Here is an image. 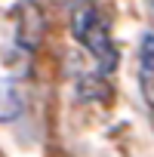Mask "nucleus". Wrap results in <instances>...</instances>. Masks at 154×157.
Wrapping results in <instances>:
<instances>
[{
	"label": "nucleus",
	"instance_id": "f257e3e1",
	"mask_svg": "<svg viewBox=\"0 0 154 157\" xmlns=\"http://www.w3.org/2000/svg\"><path fill=\"white\" fill-rule=\"evenodd\" d=\"M13 19H16V43L25 52H37L43 46V37H46V13H43V6L37 0H22L13 10Z\"/></svg>",
	"mask_w": 154,
	"mask_h": 157
},
{
	"label": "nucleus",
	"instance_id": "f03ea898",
	"mask_svg": "<svg viewBox=\"0 0 154 157\" xmlns=\"http://www.w3.org/2000/svg\"><path fill=\"white\" fill-rule=\"evenodd\" d=\"M80 43L90 49V56L96 59V65L102 68V74L114 71L117 68V49H114V40H111V31H108V22L102 19V13L93 19V25L83 31Z\"/></svg>",
	"mask_w": 154,
	"mask_h": 157
},
{
	"label": "nucleus",
	"instance_id": "7ed1b4c3",
	"mask_svg": "<svg viewBox=\"0 0 154 157\" xmlns=\"http://www.w3.org/2000/svg\"><path fill=\"white\" fill-rule=\"evenodd\" d=\"M139 86L148 108L154 111V34H145L139 46Z\"/></svg>",
	"mask_w": 154,
	"mask_h": 157
},
{
	"label": "nucleus",
	"instance_id": "20e7f679",
	"mask_svg": "<svg viewBox=\"0 0 154 157\" xmlns=\"http://www.w3.org/2000/svg\"><path fill=\"white\" fill-rule=\"evenodd\" d=\"M114 90L102 74H80L77 80V99L80 102H111Z\"/></svg>",
	"mask_w": 154,
	"mask_h": 157
},
{
	"label": "nucleus",
	"instance_id": "39448f33",
	"mask_svg": "<svg viewBox=\"0 0 154 157\" xmlns=\"http://www.w3.org/2000/svg\"><path fill=\"white\" fill-rule=\"evenodd\" d=\"M22 114V96L16 90L13 80H0V123L3 120H16Z\"/></svg>",
	"mask_w": 154,
	"mask_h": 157
},
{
	"label": "nucleus",
	"instance_id": "423d86ee",
	"mask_svg": "<svg viewBox=\"0 0 154 157\" xmlns=\"http://www.w3.org/2000/svg\"><path fill=\"white\" fill-rule=\"evenodd\" d=\"M99 16V6L93 3V0H77L74 3V10H71V34L80 40L83 37V31L93 25V19Z\"/></svg>",
	"mask_w": 154,
	"mask_h": 157
}]
</instances>
